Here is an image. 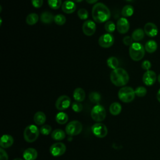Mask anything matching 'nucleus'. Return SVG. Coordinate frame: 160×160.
<instances>
[{"label":"nucleus","instance_id":"1","mask_svg":"<svg viewBox=\"0 0 160 160\" xmlns=\"http://www.w3.org/2000/svg\"><path fill=\"white\" fill-rule=\"evenodd\" d=\"M110 16V10L105 4L98 2L94 5L92 9V17L95 22L98 23L104 22L109 20Z\"/></svg>","mask_w":160,"mask_h":160},{"label":"nucleus","instance_id":"2","mask_svg":"<svg viewBox=\"0 0 160 160\" xmlns=\"http://www.w3.org/2000/svg\"><path fill=\"white\" fill-rule=\"evenodd\" d=\"M110 79L114 85L116 86H123L128 82L129 76L125 69L121 68H118L111 71Z\"/></svg>","mask_w":160,"mask_h":160},{"label":"nucleus","instance_id":"3","mask_svg":"<svg viewBox=\"0 0 160 160\" xmlns=\"http://www.w3.org/2000/svg\"><path fill=\"white\" fill-rule=\"evenodd\" d=\"M129 54L132 60L135 61H140L144 56L145 48L141 43L133 42L129 47Z\"/></svg>","mask_w":160,"mask_h":160},{"label":"nucleus","instance_id":"4","mask_svg":"<svg viewBox=\"0 0 160 160\" xmlns=\"http://www.w3.org/2000/svg\"><path fill=\"white\" fill-rule=\"evenodd\" d=\"M39 132L40 131L36 126L34 124L29 125L24 129V139L28 142H33L38 139Z\"/></svg>","mask_w":160,"mask_h":160},{"label":"nucleus","instance_id":"5","mask_svg":"<svg viewBox=\"0 0 160 160\" xmlns=\"http://www.w3.org/2000/svg\"><path fill=\"white\" fill-rule=\"evenodd\" d=\"M119 99L124 102H130L132 101L135 98L134 90L129 86H125L121 88L118 91Z\"/></svg>","mask_w":160,"mask_h":160},{"label":"nucleus","instance_id":"6","mask_svg":"<svg viewBox=\"0 0 160 160\" xmlns=\"http://www.w3.org/2000/svg\"><path fill=\"white\" fill-rule=\"evenodd\" d=\"M106 110L104 108L100 105H95L91 111V116L92 119L96 122H101L104 120L106 118Z\"/></svg>","mask_w":160,"mask_h":160},{"label":"nucleus","instance_id":"7","mask_svg":"<svg viewBox=\"0 0 160 160\" xmlns=\"http://www.w3.org/2000/svg\"><path fill=\"white\" fill-rule=\"evenodd\" d=\"M65 130L68 135L71 136H76L82 131V125L81 122L78 121H72L66 125Z\"/></svg>","mask_w":160,"mask_h":160},{"label":"nucleus","instance_id":"8","mask_svg":"<svg viewBox=\"0 0 160 160\" xmlns=\"http://www.w3.org/2000/svg\"><path fill=\"white\" fill-rule=\"evenodd\" d=\"M91 130L93 134L99 138H104L108 134L107 127L104 124L101 122H98L93 124L91 127Z\"/></svg>","mask_w":160,"mask_h":160},{"label":"nucleus","instance_id":"9","mask_svg":"<svg viewBox=\"0 0 160 160\" xmlns=\"http://www.w3.org/2000/svg\"><path fill=\"white\" fill-rule=\"evenodd\" d=\"M114 42V36L110 33L104 34L98 39L99 45L104 48H108L112 46Z\"/></svg>","mask_w":160,"mask_h":160},{"label":"nucleus","instance_id":"10","mask_svg":"<svg viewBox=\"0 0 160 160\" xmlns=\"http://www.w3.org/2000/svg\"><path fill=\"white\" fill-rule=\"evenodd\" d=\"M66 151V145L61 142H56L51 145L49 149L50 153L55 157L60 156L63 155Z\"/></svg>","mask_w":160,"mask_h":160},{"label":"nucleus","instance_id":"11","mask_svg":"<svg viewBox=\"0 0 160 160\" xmlns=\"http://www.w3.org/2000/svg\"><path fill=\"white\" fill-rule=\"evenodd\" d=\"M71 104V99L66 95L59 96L56 101L55 106L59 111L64 110L69 107Z\"/></svg>","mask_w":160,"mask_h":160},{"label":"nucleus","instance_id":"12","mask_svg":"<svg viewBox=\"0 0 160 160\" xmlns=\"http://www.w3.org/2000/svg\"><path fill=\"white\" fill-rule=\"evenodd\" d=\"M96 29L95 22L91 20L86 21L82 24L83 33L88 36H92L94 34Z\"/></svg>","mask_w":160,"mask_h":160},{"label":"nucleus","instance_id":"13","mask_svg":"<svg viewBox=\"0 0 160 160\" xmlns=\"http://www.w3.org/2000/svg\"><path fill=\"white\" fill-rule=\"evenodd\" d=\"M157 76L154 71L151 70L146 71L142 76V81L146 86H152L156 81Z\"/></svg>","mask_w":160,"mask_h":160},{"label":"nucleus","instance_id":"14","mask_svg":"<svg viewBox=\"0 0 160 160\" xmlns=\"http://www.w3.org/2000/svg\"><path fill=\"white\" fill-rule=\"evenodd\" d=\"M129 22L126 18H119L116 23V28L120 34H125L129 29Z\"/></svg>","mask_w":160,"mask_h":160},{"label":"nucleus","instance_id":"15","mask_svg":"<svg viewBox=\"0 0 160 160\" xmlns=\"http://www.w3.org/2000/svg\"><path fill=\"white\" fill-rule=\"evenodd\" d=\"M145 34L149 37H154L158 33V29L156 25L152 22H147L144 27Z\"/></svg>","mask_w":160,"mask_h":160},{"label":"nucleus","instance_id":"16","mask_svg":"<svg viewBox=\"0 0 160 160\" xmlns=\"http://www.w3.org/2000/svg\"><path fill=\"white\" fill-rule=\"evenodd\" d=\"M61 9L66 14H71L75 11L76 6L74 1L66 0L62 4Z\"/></svg>","mask_w":160,"mask_h":160},{"label":"nucleus","instance_id":"17","mask_svg":"<svg viewBox=\"0 0 160 160\" xmlns=\"http://www.w3.org/2000/svg\"><path fill=\"white\" fill-rule=\"evenodd\" d=\"M14 139L11 135L4 134L1 138L0 146L2 148H8L12 145Z\"/></svg>","mask_w":160,"mask_h":160},{"label":"nucleus","instance_id":"18","mask_svg":"<svg viewBox=\"0 0 160 160\" xmlns=\"http://www.w3.org/2000/svg\"><path fill=\"white\" fill-rule=\"evenodd\" d=\"M38 157L37 151L32 148L26 149L23 152V158L25 160H35Z\"/></svg>","mask_w":160,"mask_h":160},{"label":"nucleus","instance_id":"19","mask_svg":"<svg viewBox=\"0 0 160 160\" xmlns=\"http://www.w3.org/2000/svg\"><path fill=\"white\" fill-rule=\"evenodd\" d=\"M73 98L78 102H82L86 98V93L81 88H77L73 92Z\"/></svg>","mask_w":160,"mask_h":160},{"label":"nucleus","instance_id":"20","mask_svg":"<svg viewBox=\"0 0 160 160\" xmlns=\"http://www.w3.org/2000/svg\"><path fill=\"white\" fill-rule=\"evenodd\" d=\"M33 119L35 124L37 125H42L44 124L46 120V117L43 112L38 111L35 113Z\"/></svg>","mask_w":160,"mask_h":160},{"label":"nucleus","instance_id":"21","mask_svg":"<svg viewBox=\"0 0 160 160\" xmlns=\"http://www.w3.org/2000/svg\"><path fill=\"white\" fill-rule=\"evenodd\" d=\"M66 137L65 132L61 129H56L51 132V138L56 141H61Z\"/></svg>","mask_w":160,"mask_h":160},{"label":"nucleus","instance_id":"22","mask_svg":"<svg viewBox=\"0 0 160 160\" xmlns=\"http://www.w3.org/2000/svg\"><path fill=\"white\" fill-rule=\"evenodd\" d=\"M54 16L49 12H43L40 16L41 21L44 24H49L54 21Z\"/></svg>","mask_w":160,"mask_h":160},{"label":"nucleus","instance_id":"23","mask_svg":"<svg viewBox=\"0 0 160 160\" xmlns=\"http://www.w3.org/2000/svg\"><path fill=\"white\" fill-rule=\"evenodd\" d=\"M121 105L118 102H112L109 106V112L113 116H117L121 112Z\"/></svg>","mask_w":160,"mask_h":160},{"label":"nucleus","instance_id":"24","mask_svg":"<svg viewBox=\"0 0 160 160\" xmlns=\"http://www.w3.org/2000/svg\"><path fill=\"white\" fill-rule=\"evenodd\" d=\"M145 50L149 53H152L155 52L158 48V44L154 40H149L145 44Z\"/></svg>","mask_w":160,"mask_h":160},{"label":"nucleus","instance_id":"25","mask_svg":"<svg viewBox=\"0 0 160 160\" xmlns=\"http://www.w3.org/2000/svg\"><path fill=\"white\" fill-rule=\"evenodd\" d=\"M144 31L141 28L135 29L132 34V38L135 41H139L142 40L144 37Z\"/></svg>","mask_w":160,"mask_h":160},{"label":"nucleus","instance_id":"26","mask_svg":"<svg viewBox=\"0 0 160 160\" xmlns=\"http://www.w3.org/2000/svg\"><path fill=\"white\" fill-rule=\"evenodd\" d=\"M56 121L59 124H64L68 121V116L64 112H60L56 116Z\"/></svg>","mask_w":160,"mask_h":160},{"label":"nucleus","instance_id":"27","mask_svg":"<svg viewBox=\"0 0 160 160\" xmlns=\"http://www.w3.org/2000/svg\"><path fill=\"white\" fill-rule=\"evenodd\" d=\"M134 13V8L131 5H126L124 6L121 11V14L124 18L130 17Z\"/></svg>","mask_w":160,"mask_h":160},{"label":"nucleus","instance_id":"28","mask_svg":"<svg viewBox=\"0 0 160 160\" xmlns=\"http://www.w3.org/2000/svg\"><path fill=\"white\" fill-rule=\"evenodd\" d=\"M39 20V16L36 13L29 14L26 19V22L29 25H34L38 22Z\"/></svg>","mask_w":160,"mask_h":160},{"label":"nucleus","instance_id":"29","mask_svg":"<svg viewBox=\"0 0 160 160\" xmlns=\"http://www.w3.org/2000/svg\"><path fill=\"white\" fill-rule=\"evenodd\" d=\"M107 64L109 68L112 69H115L118 67L119 61L114 56H111L107 59Z\"/></svg>","mask_w":160,"mask_h":160},{"label":"nucleus","instance_id":"30","mask_svg":"<svg viewBox=\"0 0 160 160\" xmlns=\"http://www.w3.org/2000/svg\"><path fill=\"white\" fill-rule=\"evenodd\" d=\"M48 3L52 9H58L62 6L61 0H48Z\"/></svg>","mask_w":160,"mask_h":160},{"label":"nucleus","instance_id":"31","mask_svg":"<svg viewBox=\"0 0 160 160\" xmlns=\"http://www.w3.org/2000/svg\"><path fill=\"white\" fill-rule=\"evenodd\" d=\"M54 21L55 22V23L56 24L61 26V25H63V24H65V22L66 21V17L64 15L59 14H57L54 16Z\"/></svg>","mask_w":160,"mask_h":160},{"label":"nucleus","instance_id":"32","mask_svg":"<svg viewBox=\"0 0 160 160\" xmlns=\"http://www.w3.org/2000/svg\"><path fill=\"white\" fill-rule=\"evenodd\" d=\"M90 101L93 103H98L101 100V95L98 92H91L89 95Z\"/></svg>","mask_w":160,"mask_h":160},{"label":"nucleus","instance_id":"33","mask_svg":"<svg viewBox=\"0 0 160 160\" xmlns=\"http://www.w3.org/2000/svg\"><path fill=\"white\" fill-rule=\"evenodd\" d=\"M116 28V26L112 21H107L104 25L105 30L109 33L113 32L115 31Z\"/></svg>","mask_w":160,"mask_h":160},{"label":"nucleus","instance_id":"34","mask_svg":"<svg viewBox=\"0 0 160 160\" xmlns=\"http://www.w3.org/2000/svg\"><path fill=\"white\" fill-rule=\"evenodd\" d=\"M135 94L138 97H144L147 93V89L143 86H139L134 90Z\"/></svg>","mask_w":160,"mask_h":160},{"label":"nucleus","instance_id":"35","mask_svg":"<svg viewBox=\"0 0 160 160\" xmlns=\"http://www.w3.org/2000/svg\"><path fill=\"white\" fill-rule=\"evenodd\" d=\"M88 11L84 8H81L78 11V16L79 18V19L82 20L87 19L88 18Z\"/></svg>","mask_w":160,"mask_h":160},{"label":"nucleus","instance_id":"36","mask_svg":"<svg viewBox=\"0 0 160 160\" xmlns=\"http://www.w3.org/2000/svg\"><path fill=\"white\" fill-rule=\"evenodd\" d=\"M51 130H52V128L51 127L48 125V124H45V125H42L39 131H40V132L43 134V135H48L51 133Z\"/></svg>","mask_w":160,"mask_h":160},{"label":"nucleus","instance_id":"37","mask_svg":"<svg viewBox=\"0 0 160 160\" xmlns=\"http://www.w3.org/2000/svg\"><path fill=\"white\" fill-rule=\"evenodd\" d=\"M82 105L80 102H74L72 104V109L76 112H79L82 110Z\"/></svg>","mask_w":160,"mask_h":160},{"label":"nucleus","instance_id":"38","mask_svg":"<svg viewBox=\"0 0 160 160\" xmlns=\"http://www.w3.org/2000/svg\"><path fill=\"white\" fill-rule=\"evenodd\" d=\"M141 67L144 70H146V71H148L149 70V69L151 68V63L148 60H145L144 61L142 64H141Z\"/></svg>","mask_w":160,"mask_h":160},{"label":"nucleus","instance_id":"39","mask_svg":"<svg viewBox=\"0 0 160 160\" xmlns=\"http://www.w3.org/2000/svg\"><path fill=\"white\" fill-rule=\"evenodd\" d=\"M123 43L126 46H131L133 42V39L132 37H130L129 36H126L123 38Z\"/></svg>","mask_w":160,"mask_h":160},{"label":"nucleus","instance_id":"40","mask_svg":"<svg viewBox=\"0 0 160 160\" xmlns=\"http://www.w3.org/2000/svg\"><path fill=\"white\" fill-rule=\"evenodd\" d=\"M32 5L36 8H39L42 6L43 0H31Z\"/></svg>","mask_w":160,"mask_h":160},{"label":"nucleus","instance_id":"41","mask_svg":"<svg viewBox=\"0 0 160 160\" xmlns=\"http://www.w3.org/2000/svg\"><path fill=\"white\" fill-rule=\"evenodd\" d=\"M0 160H8L7 152L2 148H0Z\"/></svg>","mask_w":160,"mask_h":160},{"label":"nucleus","instance_id":"42","mask_svg":"<svg viewBox=\"0 0 160 160\" xmlns=\"http://www.w3.org/2000/svg\"><path fill=\"white\" fill-rule=\"evenodd\" d=\"M98 0H86V1L88 3V4H94L95 2H96Z\"/></svg>","mask_w":160,"mask_h":160},{"label":"nucleus","instance_id":"43","mask_svg":"<svg viewBox=\"0 0 160 160\" xmlns=\"http://www.w3.org/2000/svg\"><path fill=\"white\" fill-rule=\"evenodd\" d=\"M156 97H157L158 101L160 102V89L158 90V92H157V96H156Z\"/></svg>","mask_w":160,"mask_h":160},{"label":"nucleus","instance_id":"44","mask_svg":"<svg viewBox=\"0 0 160 160\" xmlns=\"http://www.w3.org/2000/svg\"><path fill=\"white\" fill-rule=\"evenodd\" d=\"M72 1H74V2H81L82 0H72Z\"/></svg>","mask_w":160,"mask_h":160},{"label":"nucleus","instance_id":"45","mask_svg":"<svg viewBox=\"0 0 160 160\" xmlns=\"http://www.w3.org/2000/svg\"><path fill=\"white\" fill-rule=\"evenodd\" d=\"M158 82L160 83V74L158 75Z\"/></svg>","mask_w":160,"mask_h":160},{"label":"nucleus","instance_id":"46","mask_svg":"<svg viewBox=\"0 0 160 160\" xmlns=\"http://www.w3.org/2000/svg\"><path fill=\"white\" fill-rule=\"evenodd\" d=\"M13 160H23V159H20V158H16V159H13Z\"/></svg>","mask_w":160,"mask_h":160},{"label":"nucleus","instance_id":"47","mask_svg":"<svg viewBox=\"0 0 160 160\" xmlns=\"http://www.w3.org/2000/svg\"><path fill=\"white\" fill-rule=\"evenodd\" d=\"M126 1H132V0H126Z\"/></svg>","mask_w":160,"mask_h":160}]
</instances>
